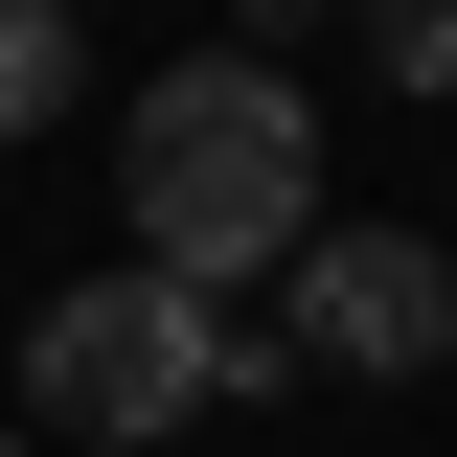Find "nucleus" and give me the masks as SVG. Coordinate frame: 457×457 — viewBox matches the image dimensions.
<instances>
[{"label":"nucleus","mask_w":457,"mask_h":457,"mask_svg":"<svg viewBox=\"0 0 457 457\" xmlns=\"http://www.w3.org/2000/svg\"><path fill=\"white\" fill-rule=\"evenodd\" d=\"M297 23H320V0H228V46H252V69H275V46H297Z\"/></svg>","instance_id":"6"},{"label":"nucleus","mask_w":457,"mask_h":457,"mask_svg":"<svg viewBox=\"0 0 457 457\" xmlns=\"http://www.w3.org/2000/svg\"><path fill=\"white\" fill-rule=\"evenodd\" d=\"M0 457H46V435H0Z\"/></svg>","instance_id":"7"},{"label":"nucleus","mask_w":457,"mask_h":457,"mask_svg":"<svg viewBox=\"0 0 457 457\" xmlns=\"http://www.w3.org/2000/svg\"><path fill=\"white\" fill-rule=\"evenodd\" d=\"M366 69L389 92H457V0H366Z\"/></svg>","instance_id":"5"},{"label":"nucleus","mask_w":457,"mask_h":457,"mask_svg":"<svg viewBox=\"0 0 457 457\" xmlns=\"http://www.w3.org/2000/svg\"><path fill=\"white\" fill-rule=\"evenodd\" d=\"M23 411H46V457L228 411V297H183V275H69L46 320H23Z\"/></svg>","instance_id":"2"},{"label":"nucleus","mask_w":457,"mask_h":457,"mask_svg":"<svg viewBox=\"0 0 457 457\" xmlns=\"http://www.w3.org/2000/svg\"><path fill=\"white\" fill-rule=\"evenodd\" d=\"M69 92H92V23L69 0H0V137H46Z\"/></svg>","instance_id":"4"},{"label":"nucleus","mask_w":457,"mask_h":457,"mask_svg":"<svg viewBox=\"0 0 457 457\" xmlns=\"http://www.w3.org/2000/svg\"><path fill=\"white\" fill-rule=\"evenodd\" d=\"M275 343L343 366V389H411V366H457V252L435 228H320L275 275Z\"/></svg>","instance_id":"3"},{"label":"nucleus","mask_w":457,"mask_h":457,"mask_svg":"<svg viewBox=\"0 0 457 457\" xmlns=\"http://www.w3.org/2000/svg\"><path fill=\"white\" fill-rule=\"evenodd\" d=\"M114 206H137V275H183V297H228V275H297V252H320V114H297V69H252V46H206V69H137Z\"/></svg>","instance_id":"1"}]
</instances>
